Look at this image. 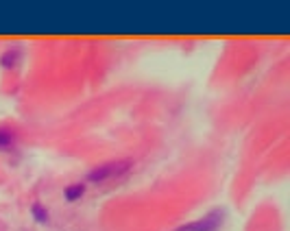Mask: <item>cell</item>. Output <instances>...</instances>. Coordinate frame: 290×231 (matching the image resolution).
Instances as JSON below:
<instances>
[{
    "label": "cell",
    "instance_id": "cell-3",
    "mask_svg": "<svg viewBox=\"0 0 290 231\" xmlns=\"http://www.w3.org/2000/svg\"><path fill=\"white\" fill-rule=\"evenodd\" d=\"M13 140H16V133H13V129H9V127H0V148L11 146Z\"/></svg>",
    "mask_w": 290,
    "mask_h": 231
},
{
    "label": "cell",
    "instance_id": "cell-2",
    "mask_svg": "<svg viewBox=\"0 0 290 231\" xmlns=\"http://www.w3.org/2000/svg\"><path fill=\"white\" fill-rule=\"evenodd\" d=\"M223 209H214V212H209L205 218H201L197 222H190V225H184V227H179L177 231H216L221 227V222H223Z\"/></svg>",
    "mask_w": 290,
    "mask_h": 231
},
{
    "label": "cell",
    "instance_id": "cell-5",
    "mask_svg": "<svg viewBox=\"0 0 290 231\" xmlns=\"http://www.w3.org/2000/svg\"><path fill=\"white\" fill-rule=\"evenodd\" d=\"M18 50H7V53L3 55V66L5 68H13L16 66V61H18Z\"/></svg>",
    "mask_w": 290,
    "mask_h": 231
},
{
    "label": "cell",
    "instance_id": "cell-6",
    "mask_svg": "<svg viewBox=\"0 0 290 231\" xmlns=\"http://www.w3.org/2000/svg\"><path fill=\"white\" fill-rule=\"evenodd\" d=\"M33 216L40 222H46V218H48V214L44 212V207H42V205H33Z\"/></svg>",
    "mask_w": 290,
    "mask_h": 231
},
{
    "label": "cell",
    "instance_id": "cell-1",
    "mask_svg": "<svg viewBox=\"0 0 290 231\" xmlns=\"http://www.w3.org/2000/svg\"><path fill=\"white\" fill-rule=\"evenodd\" d=\"M131 166H133L131 160H112V162H105V164L96 166L94 170H90L88 179L90 181H105V179H112V177H118L122 172H127Z\"/></svg>",
    "mask_w": 290,
    "mask_h": 231
},
{
    "label": "cell",
    "instance_id": "cell-4",
    "mask_svg": "<svg viewBox=\"0 0 290 231\" xmlns=\"http://www.w3.org/2000/svg\"><path fill=\"white\" fill-rule=\"evenodd\" d=\"M83 192H85V187L81 183H75V185H70L68 190H66V199L68 201H77V199L83 197Z\"/></svg>",
    "mask_w": 290,
    "mask_h": 231
}]
</instances>
